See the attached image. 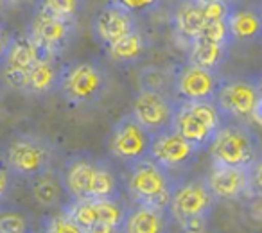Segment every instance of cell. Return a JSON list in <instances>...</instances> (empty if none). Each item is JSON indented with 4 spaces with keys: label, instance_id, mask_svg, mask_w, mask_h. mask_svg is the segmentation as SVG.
<instances>
[{
    "label": "cell",
    "instance_id": "30bf717a",
    "mask_svg": "<svg viewBox=\"0 0 262 233\" xmlns=\"http://www.w3.org/2000/svg\"><path fill=\"white\" fill-rule=\"evenodd\" d=\"M201 151L203 149L194 146L192 142H189L185 136H182L172 128L155 135L153 144H151L149 158L157 161V164H160L164 169L174 172L190 167L196 161V158L200 156Z\"/></svg>",
    "mask_w": 262,
    "mask_h": 233
},
{
    "label": "cell",
    "instance_id": "4dcf8cb0",
    "mask_svg": "<svg viewBox=\"0 0 262 233\" xmlns=\"http://www.w3.org/2000/svg\"><path fill=\"white\" fill-rule=\"evenodd\" d=\"M45 231L49 233H83L81 228L69 217L67 214H61L58 217H51L45 221Z\"/></svg>",
    "mask_w": 262,
    "mask_h": 233
},
{
    "label": "cell",
    "instance_id": "cb8c5ba5",
    "mask_svg": "<svg viewBox=\"0 0 262 233\" xmlns=\"http://www.w3.org/2000/svg\"><path fill=\"white\" fill-rule=\"evenodd\" d=\"M97 226L95 233H113L122 231L126 221L127 208L120 203V199H94Z\"/></svg>",
    "mask_w": 262,
    "mask_h": 233
},
{
    "label": "cell",
    "instance_id": "5b68a950",
    "mask_svg": "<svg viewBox=\"0 0 262 233\" xmlns=\"http://www.w3.org/2000/svg\"><path fill=\"white\" fill-rule=\"evenodd\" d=\"M155 135L139 122L133 113H124L108 133V153L113 160L131 167L140 160L149 158Z\"/></svg>",
    "mask_w": 262,
    "mask_h": 233
},
{
    "label": "cell",
    "instance_id": "d590c367",
    "mask_svg": "<svg viewBox=\"0 0 262 233\" xmlns=\"http://www.w3.org/2000/svg\"><path fill=\"white\" fill-rule=\"evenodd\" d=\"M250 121H251V122H255V124H258V126H262V95L258 97L257 104H255L253 111H251Z\"/></svg>",
    "mask_w": 262,
    "mask_h": 233
},
{
    "label": "cell",
    "instance_id": "7402d4cb",
    "mask_svg": "<svg viewBox=\"0 0 262 233\" xmlns=\"http://www.w3.org/2000/svg\"><path fill=\"white\" fill-rule=\"evenodd\" d=\"M120 192H122V181L113 164L108 160H97L90 199H120Z\"/></svg>",
    "mask_w": 262,
    "mask_h": 233
},
{
    "label": "cell",
    "instance_id": "836d02e7",
    "mask_svg": "<svg viewBox=\"0 0 262 233\" xmlns=\"http://www.w3.org/2000/svg\"><path fill=\"white\" fill-rule=\"evenodd\" d=\"M250 179H251V189H253V196H257V194L262 196V153H258L255 161L250 165Z\"/></svg>",
    "mask_w": 262,
    "mask_h": 233
},
{
    "label": "cell",
    "instance_id": "d6986e66",
    "mask_svg": "<svg viewBox=\"0 0 262 233\" xmlns=\"http://www.w3.org/2000/svg\"><path fill=\"white\" fill-rule=\"evenodd\" d=\"M228 27L237 41H251L262 36V9L233 8L228 13Z\"/></svg>",
    "mask_w": 262,
    "mask_h": 233
},
{
    "label": "cell",
    "instance_id": "484cf974",
    "mask_svg": "<svg viewBox=\"0 0 262 233\" xmlns=\"http://www.w3.org/2000/svg\"><path fill=\"white\" fill-rule=\"evenodd\" d=\"M84 6H86V0H38L36 2L38 11L67 20H77Z\"/></svg>",
    "mask_w": 262,
    "mask_h": 233
},
{
    "label": "cell",
    "instance_id": "d6a6232c",
    "mask_svg": "<svg viewBox=\"0 0 262 233\" xmlns=\"http://www.w3.org/2000/svg\"><path fill=\"white\" fill-rule=\"evenodd\" d=\"M2 81H4L9 88H15V90L24 91V88H26V84H27V70L4 65V70H2Z\"/></svg>",
    "mask_w": 262,
    "mask_h": 233
},
{
    "label": "cell",
    "instance_id": "7c38bea8",
    "mask_svg": "<svg viewBox=\"0 0 262 233\" xmlns=\"http://www.w3.org/2000/svg\"><path fill=\"white\" fill-rule=\"evenodd\" d=\"M219 77L217 70H208L200 65L189 63L176 74L174 95L178 101H214L217 94Z\"/></svg>",
    "mask_w": 262,
    "mask_h": 233
},
{
    "label": "cell",
    "instance_id": "8fae6325",
    "mask_svg": "<svg viewBox=\"0 0 262 233\" xmlns=\"http://www.w3.org/2000/svg\"><path fill=\"white\" fill-rule=\"evenodd\" d=\"M76 34V20L59 18L49 13L36 11L27 36L34 40L51 58H58L70 45Z\"/></svg>",
    "mask_w": 262,
    "mask_h": 233
},
{
    "label": "cell",
    "instance_id": "f546056e",
    "mask_svg": "<svg viewBox=\"0 0 262 233\" xmlns=\"http://www.w3.org/2000/svg\"><path fill=\"white\" fill-rule=\"evenodd\" d=\"M205 13V20H225L228 18V13L232 9V0H205L201 2Z\"/></svg>",
    "mask_w": 262,
    "mask_h": 233
},
{
    "label": "cell",
    "instance_id": "ffe728a7",
    "mask_svg": "<svg viewBox=\"0 0 262 233\" xmlns=\"http://www.w3.org/2000/svg\"><path fill=\"white\" fill-rule=\"evenodd\" d=\"M47 58H51V56H49L36 41L31 40L29 36L11 38L8 52H6L4 59H2V66L6 65V66H16V68L29 70L36 61L47 59Z\"/></svg>",
    "mask_w": 262,
    "mask_h": 233
},
{
    "label": "cell",
    "instance_id": "4316f807",
    "mask_svg": "<svg viewBox=\"0 0 262 233\" xmlns=\"http://www.w3.org/2000/svg\"><path fill=\"white\" fill-rule=\"evenodd\" d=\"M140 88L147 90H158L165 94H174V81L176 76H172L169 70L160 66H147L140 72Z\"/></svg>",
    "mask_w": 262,
    "mask_h": 233
},
{
    "label": "cell",
    "instance_id": "8d00e7d4",
    "mask_svg": "<svg viewBox=\"0 0 262 233\" xmlns=\"http://www.w3.org/2000/svg\"><path fill=\"white\" fill-rule=\"evenodd\" d=\"M9 41H11V38L4 36V34L0 33V63H2V59H4L6 52H8V47H9Z\"/></svg>",
    "mask_w": 262,
    "mask_h": 233
},
{
    "label": "cell",
    "instance_id": "3957f363",
    "mask_svg": "<svg viewBox=\"0 0 262 233\" xmlns=\"http://www.w3.org/2000/svg\"><path fill=\"white\" fill-rule=\"evenodd\" d=\"M225 121L215 101H178L172 128L200 149H207Z\"/></svg>",
    "mask_w": 262,
    "mask_h": 233
},
{
    "label": "cell",
    "instance_id": "8992f818",
    "mask_svg": "<svg viewBox=\"0 0 262 233\" xmlns=\"http://www.w3.org/2000/svg\"><path fill=\"white\" fill-rule=\"evenodd\" d=\"M54 147L45 136L24 133L11 140L6 151L8 169L18 178L33 179L51 171Z\"/></svg>",
    "mask_w": 262,
    "mask_h": 233
},
{
    "label": "cell",
    "instance_id": "2e32d148",
    "mask_svg": "<svg viewBox=\"0 0 262 233\" xmlns=\"http://www.w3.org/2000/svg\"><path fill=\"white\" fill-rule=\"evenodd\" d=\"M171 224H174L171 212L165 208L151 206V204L133 203L127 208L126 221L122 231L126 233H164L169 231Z\"/></svg>",
    "mask_w": 262,
    "mask_h": 233
},
{
    "label": "cell",
    "instance_id": "f35d334b",
    "mask_svg": "<svg viewBox=\"0 0 262 233\" xmlns=\"http://www.w3.org/2000/svg\"><path fill=\"white\" fill-rule=\"evenodd\" d=\"M9 2H11V0H0V9H4L6 6L9 4Z\"/></svg>",
    "mask_w": 262,
    "mask_h": 233
},
{
    "label": "cell",
    "instance_id": "44dd1931",
    "mask_svg": "<svg viewBox=\"0 0 262 233\" xmlns=\"http://www.w3.org/2000/svg\"><path fill=\"white\" fill-rule=\"evenodd\" d=\"M189 47H190L189 63L200 65L208 70H219L225 65L226 58H228L230 45L205 40V38L200 36V38H196Z\"/></svg>",
    "mask_w": 262,
    "mask_h": 233
},
{
    "label": "cell",
    "instance_id": "e0dca14e",
    "mask_svg": "<svg viewBox=\"0 0 262 233\" xmlns=\"http://www.w3.org/2000/svg\"><path fill=\"white\" fill-rule=\"evenodd\" d=\"M172 22H174L176 34L189 45L192 43L207 24L203 6L200 0H180L174 16H172Z\"/></svg>",
    "mask_w": 262,
    "mask_h": 233
},
{
    "label": "cell",
    "instance_id": "ba28073f",
    "mask_svg": "<svg viewBox=\"0 0 262 233\" xmlns=\"http://www.w3.org/2000/svg\"><path fill=\"white\" fill-rule=\"evenodd\" d=\"M178 108V99L172 94L140 88L133 99L131 113L142 122L153 135L172 129Z\"/></svg>",
    "mask_w": 262,
    "mask_h": 233
},
{
    "label": "cell",
    "instance_id": "5bb4252c",
    "mask_svg": "<svg viewBox=\"0 0 262 233\" xmlns=\"http://www.w3.org/2000/svg\"><path fill=\"white\" fill-rule=\"evenodd\" d=\"M207 185L217 199L235 201L241 197H251L250 167H230V165L212 164L210 172L207 174Z\"/></svg>",
    "mask_w": 262,
    "mask_h": 233
},
{
    "label": "cell",
    "instance_id": "f1b7e54d",
    "mask_svg": "<svg viewBox=\"0 0 262 233\" xmlns=\"http://www.w3.org/2000/svg\"><path fill=\"white\" fill-rule=\"evenodd\" d=\"M200 36L205 38V40L217 41V43H226V45H230V43H232V40H233L232 33H230V27H228V18L207 22ZM200 36H198V38H200Z\"/></svg>",
    "mask_w": 262,
    "mask_h": 233
},
{
    "label": "cell",
    "instance_id": "83f0119b",
    "mask_svg": "<svg viewBox=\"0 0 262 233\" xmlns=\"http://www.w3.org/2000/svg\"><path fill=\"white\" fill-rule=\"evenodd\" d=\"M31 229V221L16 208H0V233H26Z\"/></svg>",
    "mask_w": 262,
    "mask_h": 233
},
{
    "label": "cell",
    "instance_id": "9c48e42d",
    "mask_svg": "<svg viewBox=\"0 0 262 233\" xmlns=\"http://www.w3.org/2000/svg\"><path fill=\"white\" fill-rule=\"evenodd\" d=\"M258 88L250 79H221L215 94V104L226 121H250L251 111L257 104Z\"/></svg>",
    "mask_w": 262,
    "mask_h": 233
},
{
    "label": "cell",
    "instance_id": "1f68e13d",
    "mask_svg": "<svg viewBox=\"0 0 262 233\" xmlns=\"http://www.w3.org/2000/svg\"><path fill=\"white\" fill-rule=\"evenodd\" d=\"M108 2L122 6L133 15H147V13L158 9V6L162 4V0H108Z\"/></svg>",
    "mask_w": 262,
    "mask_h": 233
},
{
    "label": "cell",
    "instance_id": "603a6c76",
    "mask_svg": "<svg viewBox=\"0 0 262 233\" xmlns=\"http://www.w3.org/2000/svg\"><path fill=\"white\" fill-rule=\"evenodd\" d=\"M29 190H31L33 199L36 201L40 206H45V208L59 206L61 201H63V197L67 196L65 187H63L61 179L52 178L49 172H45V174L36 176V178L31 179Z\"/></svg>",
    "mask_w": 262,
    "mask_h": 233
},
{
    "label": "cell",
    "instance_id": "9a60e30c",
    "mask_svg": "<svg viewBox=\"0 0 262 233\" xmlns=\"http://www.w3.org/2000/svg\"><path fill=\"white\" fill-rule=\"evenodd\" d=\"M95 165L97 160L88 153H77L67 158L59 179L69 199H90Z\"/></svg>",
    "mask_w": 262,
    "mask_h": 233
},
{
    "label": "cell",
    "instance_id": "4fadbf2b",
    "mask_svg": "<svg viewBox=\"0 0 262 233\" xmlns=\"http://www.w3.org/2000/svg\"><path fill=\"white\" fill-rule=\"evenodd\" d=\"M92 38L97 43L110 47L120 38L127 36L129 33L137 31V18L126 8L113 2H106V6L94 16L92 20Z\"/></svg>",
    "mask_w": 262,
    "mask_h": 233
},
{
    "label": "cell",
    "instance_id": "7a4b0ae2",
    "mask_svg": "<svg viewBox=\"0 0 262 233\" xmlns=\"http://www.w3.org/2000/svg\"><path fill=\"white\" fill-rule=\"evenodd\" d=\"M127 169L129 174H127L126 190L129 199L133 203L151 204L169 210L172 190L178 183L172 178V172L151 158L137 161Z\"/></svg>",
    "mask_w": 262,
    "mask_h": 233
},
{
    "label": "cell",
    "instance_id": "ac0fdd59",
    "mask_svg": "<svg viewBox=\"0 0 262 233\" xmlns=\"http://www.w3.org/2000/svg\"><path fill=\"white\" fill-rule=\"evenodd\" d=\"M59 68L54 58L40 59L27 70V84L24 91L29 95H49L58 91Z\"/></svg>",
    "mask_w": 262,
    "mask_h": 233
},
{
    "label": "cell",
    "instance_id": "74e56055",
    "mask_svg": "<svg viewBox=\"0 0 262 233\" xmlns=\"http://www.w3.org/2000/svg\"><path fill=\"white\" fill-rule=\"evenodd\" d=\"M255 83H257V88H258V94L262 95V74L260 76L257 77V81H255Z\"/></svg>",
    "mask_w": 262,
    "mask_h": 233
},
{
    "label": "cell",
    "instance_id": "6da1fadb",
    "mask_svg": "<svg viewBox=\"0 0 262 233\" xmlns=\"http://www.w3.org/2000/svg\"><path fill=\"white\" fill-rule=\"evenodd\" d=\"M110 76L106 68L94 59H77L61 65L58 94L70 106H92L108 90Z\"/></svg>",
    "mask_w": 262,
    "mask_h": 233
},
{
    "label": "cell",
    "instance_id": "277c9868",
    "mask_svg": "<svg viewBox=\"0 0 262 233\" xmlns=\"http://www.w3.org/2000/svg\"><path fill=\"white\" fill-rule=\"evenodd\" d=\"M208 149L212 164L250 167L258 156V140L243 121H225Z\"/></svg>",
    "mask_w": 262,
    "mask_h": 233
},
{
    "label": "cell",
    "instance_id": "e575fe53",
    "mask_svg": "<svg viewBox=\"0 0 262 233\" xmlns=\"http://www.w3.org/2000/svg\"><path fill=\"white\" fill-rule=\"evenodd\" d=\"M11 176L15 174L9 169H0V199H4L11 189Z\"/></svg>",
    "mask_w": 262,
    "mask_h": 233
},
{
    "label": "cell",
    "instance_id": "52a82bcc",
    "mask_svg": "<svg viewBox=\"0 0 262 233\" xmlns=\"http://www.w3.org/2000/svg\"><path fill=\"white\" fill-rule=\"evenodd\" d=\"M215 201L217 197L208 189L205 178H196L182 183L178 181L172 190L169 212H171L174 224H183L185 221L198 217L210 219Z\"/></svg>",
    "mask_w": 262,
    "mask_h": 233
},
{
    "label": "cell",
    "instance_id": "d4e9b609",
    "mask_svg": "<svg viewBox=\"0 0 262 233\" xmlns=\"http://www.w3.org/2000/svg\"><path fill=\"white\" fill-rule=\"evenodd\" d=\"M106 52H108V58L113 63L131 65V63H137L139 59H142V56L146 54V40L137 29L127 36L120 38L113 45L106 47Z\"/></svg>",
    "mask_w": 262,
    "mask_h": 233
}]
</instances>
